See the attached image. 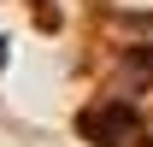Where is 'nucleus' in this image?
<instances>
[{"label":"nucleus","mask_w":153,"mask_h":147,"mask_svg":"<svg viewBox=\"0 0 153 147\" xmlns=\"http://www.w3.org/2000/svg\"><path fill=\"white\" fill-rule=\"evenodd\" d=\"M82 129H88V135H100V141H135V129H141V118H135L130 106H94L88 112V118H82Z\"/></svg>","instance_id":"1"}]
</instances>
